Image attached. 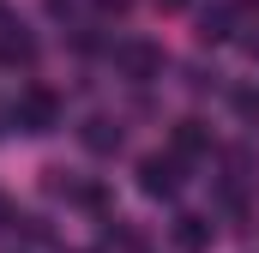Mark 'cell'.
<instances>
[{
	"label": "cell",
	"instance_id": "6da1fadb",
	"mask_svg": "<svg viewBox=\"0 0 259 253\" xmlns=\"http://www.w3.org/2000/svg\"><path fill=\"white\" fill-rule=\"evenodd\" d=\"M12 126L18 133H55L61 126V97L42 91V85H24L18 103H12Z\"/></svg>",
	"mask_w": 259,
	"mask_h": 253
},
{
	"label": "cell",
	"instance_id": "7a4b0ae2",
	"mask_svg": "<svg viewBox=\"0 0 259 253\" xmlns=\"http://www.w3.org/2000/svg\"><path fill=\"white\" fill-rule=\"evenodd\" d=\"M139 193H151V199H175V193H181V157H175V151H151V157H139Z\"/></svg>",
	"mask_w": 259,
	"mask_h": 253
},
{
	"label": "cell",
	"instance_id": "3957f363",
	"mask_svg": "<svg viewBox=\"0 0 259 253\" xmlns=\"http://www.w3.org/2000/svg\"><path fill=\"white\" fill-rule=\"evenodd\" d=\"M115 66H121V78H133V85H151L163 72V49L145 43V36H127V43H115Z\"/></svg>",
	"mask_w": 259,
	"mask_h": 253
},
{
	"label": "cell",
	"instance_id": "277c9868",
	"mask_svg": "<svg viewBox=\"0 0 259 253\" xmlns=\"http://www.w3.org/2000/svg\"><path fill=\"white\" fill-rule=\"evenodd\" d=\"M169 151H175L181 163L205 157V151H211V126H205V121H175V133H169Z\"/></svg>",
	"mask_w": 259,
	"mask_h": 253
},
{
	"label": "cell",
	"instance_id": "5b68a950",
	"mask_svg": "<svg viewBox=\"0 0 259 253\" xmlns=\"http://www.w3.org/2000/svg\"><path fill=\"white\" fill-rule=\"evenodd\" d=\"M78 139H84V151H91V157H115V151H121V121H109V115H91Z\"/></svg>",
	"mask_w": 259,
	"mask_h": 253
},
{
	"label": "cell",
	"instance_id": "8992f818",
	"mask_svg": "<svg viewBox=\"0 0 259 253\" xmlns=\"http://www.w3.org/2000/svg\"><path fill=\"white\" fill-rule=\"evenodd\" d=\"M175 241H181L187 253H205V247H211V223L193 217V211H181V217H175Z\"/></svg>",
	"mask_w": 259,
	"mask_h": 253
},
{
	"label": "cell",
	"instance_id": "52a82bcc",
	"mask_svg": "<svg viewBox=\"0 0 259 253\" xmlns=\"http://www.w3.org/2000/svg\"><path fill=\"white\" fill-rule=\"evenodd\" d=\"M199 36H205V43H223V36H235V6H211V12L199 18Z\"/></svg>",
	"mask_w": 259,
	"mask_h": 253
},
{
	"label": "cell",
	"instance_id": "ba28073f",
	"mask_svg": "<svg viewBox=\"0 0 259 253\" xmlns=\"http://www.w3.org/2000/svg\"><path fill=\"white\" fill-rule=\"evenodd\" d=\"M235 115L259 126V91H235Z\"/></svg>",
	"mask_w": 259,
	"mask_h": 253
},
{
	"label": "cell",
	"instance_id": "9c48e42d",
	"mask_svg": "<svg viewBox=\"0 0 259 253\" xmlns=\"http://www.w3.org/2000/svg\"><path fill=\"white\" fill-rule=\"evenodd\" d=\"M157 6H169V12H175V6H187V0H157Z\"/></svg>",
	"mask_w": 259,
	"mask_h": 253
}]
</instances>
